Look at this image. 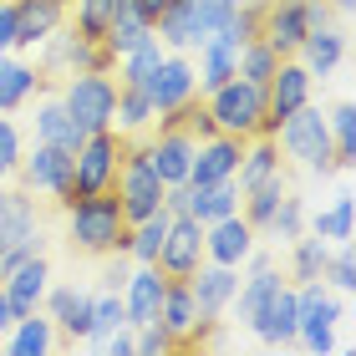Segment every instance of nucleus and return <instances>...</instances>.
<instances>
[{"mask_svg": "<svg viewBox=\"0 0 356 356\" xmlns=\"http://www.w3.org/2000/svg\"><path fill=\"white\" fill-rule=\"evenodd\" d=\"M296 346L300 351H311V356H326L336 346V326L346 321V300L336 296V290H326L321 280L311 285H296Z\"/></svg>", "mask_w": 356, "mask_h": 356, "instance_id": "20e7f679", "label": "nucleus"}, {"mask_svg": "<svg viewBox=\"0 0 356 356\" xmlns=\"http://www.w3.org/2000/svg\"><path fill=\"white\" fill-rule=\"evenodd\" d=\"M265 234L270 239H280V245H290L296 234H305V199L296 188H285L280 193V204H275V214H270V224H265Z\"/></svg>", "mask_w": 356, "mask_h": 356, "instance_id": "58836bf2", "label": "nucleus"}, {"mask_svg": "<svg viewBox=\"0 0 356 356\" xmlns=\"http://www.w3.org/2000/svg\"><path fill=\"white\" fill-rule=\"evenodd\" d=\"M204 107L214 112L219 133L229 138H254L265 122V87L260 82H245V76H229L224 87L204 92Z\"/></svg>", "mask_w": 356, "mask_h": 356, "instance_id": "6e6552de", "label": "nucleus"}, {"mask_svg": "<svg viewBox=\"0 0 356 356\" xmlns=\"http://www.w3.org/2000/svg\"><path fill=\"white\" fill-rule=\"evenodd\" d=\"M148 36H153V21L133 6V0H122L118 15H112V26H107V36H102V46L112 51V61H118V56L133 51V46H143Z\"/></svg>", "mask_w": 356, "mask_h": 356, "instance_id": "c85d7f7f", "label": "nucleus"}, {"mask_svg": "<svg viewBox=\"0 0 356 356\" xmlns=\"http://www.w3.org/2000/svg\"><path fill=\"white\" fill-rule=\"evenodd\" d=\"M10 178H15V168H10V163H0V184H10Z\"/></svg>", "mask_w": 356, "mask_h": 356, "instance_id": "6e6d98bb", "label": "nucleus"}, {"mask_svg": "<svg viewBox=\"0 0 356 356\" xmlns=\"http://www.w3.org/2000/svg\"><path fill=\"white\" fill-rule=\"evenodd\" d=\"M67 245L76 254H112L127 245V219H122V204L118 193H87V199H72L67 204Z\"/></svg>", "mask_w": 356, "mask_h": 356, "instance_id": "f257e3e1", "label": "nucleus"}, {"mask_svg": "<svg viewBox=\"0 0 356 356\" xmlns=\"http://www.w3.org/2000/svg\"><path fill=\"white\" fill-rule=\"evenodd\" d=\"M163 290H168V275L158 265H133V275H127L122 285V305H127V326H148V321H158V305H163Z\"/></svg>", "mask_w": 356, "mask_h": 356, "instance_id": "4be33fe9", "label": "nucleus"}, {"mask_svg": "<svg viewBox=\"0 0 356 356\" xmlns=\"http://www.w3.org/2000/svg\"><path fill=\"white\" fill-rule=\"evenodd\" d=\"M239 153H245V138H229V133H214L193 148V163H188V184H219V178H234L239 168Z\"/></svg>", "mask_w": 356, "mask_h": 356, "instance_id": "b1692460", "label": "nucleus"}, {"mask_svg": "<svg viewBox=\"0 0 356 356\" xmlns=\"http://www.w3.org/2000/svg\"><path fill=\"white\" fill-rule=\"evenodd\" d=\"M10 6H15V51H36L72 15V0H10Z\"/></svg>", "mask_w": 356, "mask_h": 356, "instance_id": "a211bd4d", "label": "nucleus"}, {"mask_svg": "<svg viewBox=\"0 0 356 356\" xmlns=\"http://www.w3.org/2000/svg\"><path fill=\"white\" fill-rule=\"evenodd\" d=\"M0 346H6L10 356H46V351H56V326H51V316H46V311L15 316L10 331L0 336Z\"/></svg>", "mask_w": 356, "mask_h": 356, "instance_id": "cd10ccee", "label": "nucleus"}, {"mask_svg": "<svg viewBox=\"0 0 356 356\" xmlns=\"http://www.w3.org/2000/svg\"><path fill=\"white\" fill-rule=\"evenodd\" d=\"M290 163L280 158V143L275 138H245V153H239V168H234V188L239 193H250V188H260L265 178H275V173H285Z\"/></svg>", "mask_w": 356, "mask_h": 356, "instance_id": "a878e982", "label": "nucleus"}, {"mask_svg": "<svg viewBox=\"0 0 356 356\" xmlns=\"http://www.w3.org/2000/svg\"><path fill=\"white\" fill-rule=\"evenodd\" d=\"M112 67H118V61H112L107 46L92 41V36H82L72 21L56 26L51 36L36 46V72H41L51 87L61 82V76H72V72H112Z\"/></svg>", "mask_w": 356, "mask_h": 356, "instance_id": "7ed1b4c3", "label": "nucleus"}, {"mask_svg": "<svg viewBox=\"0 0 356 356\" xmlns=\"http://www.w3.org/2000/svg\"><path fill=\"white\" fill-rule=\"evenodd\" d=\"M351 224H356V204L351 193H336V199L326 209H316V214H305V229L331 239V245H341V239H351Z\"/></svg>", "mask_w": 356, "mask_h": 356, "instance_id": "f704fd0d", "label": "nucleus"}, {"mask_svg": "<svg viewBox=\"0 0 356 356\" xmlns=\"http://www.w3.org/2000/svg\"><path fill=\"white\" fill-rule=\"evenodd\" d=\"M46 234H41V209L31 199V188H6V209H0V275L26 254H41Z\"/></svg>", "mask_w": 356, "mask_h": 356, "instance_id": "0eeeda50", "label": "nucleus"}, {"mask_svg": "<svg viewBox=\"0 0 356 356\" xmlns=\"http://www.w3.org/2000/svg\"><path fill=\"white\" fill-rule=\"evenodd\" d=\"M56 97L67 102V112L76 118L82 133L112 127V107H118V82H112V72H72V76L56 82Z\"/></svg>", "mask_w": 356, "mask_h": 356, "instance_id": "423d86ee", "label": "nucleus"}, {"mask_svg": "<svg viewBox=\"0 0 356 356\" xmlns=\"http://www.w3.org/2000/svg\"><path fill=\"white\" fill-rule=\"evenodd\" d=\"M21 153H26V133L10 122V112H0V163H21Z\"/></svg>", "mask_w": 356, "mask_h": 356, "instance_id": "de8ad7c7", "label": "nucleus"}, {"mask_svg": "<svg viewBox=\"0 0 356 356\" xmlns=\"http://www.w3.org/2000/svg\"><path fill=\"white\" fill-rule=\"evenodd\" d=\"M199 265H204V224L188 219V214H173L168 239H163V250H158V270H163L168 280H188Z\"/></svg>", "mask_w": 356, "mask_h": 356, "instance_id": "2eb2a0df", "label": "nucleus"}, {"mask_svg": "<svg viewBox=\"0 0 356 356\" xmlns=\"http://www.w3.org/2000/svg\"><path fill=\"white\" fill-rule=\"evenodd\" d=\"M153 122H158V112H153V102H148V92H143V87H122V82H118L112 133H122V138H143Z\"/></svg>", "mask_w": 356, "mask_h": 356, "instance_id": "c756f323", "label": "nucleus"}, {"mask_svg": "<svg viewBox=\"0 0 356 356\" xmlns=\"http://www.w3.org/2000/svg\"><path fill=\"white\" fill-rule=\"evenodd\" d=\"M254 239H260V229H254L245 214H224V219H214V224H204V260L239 270V265L250 260Z\"/></svg>", "mask_w": 356, "mask_h": 356, "instance_id": "dca6fc26", "label": "nucleus"}, {"mask_svg": "<svg viewBox=\"0 0 356 356\" xmlns=\"http://www.w3.org/2000/svg\"><path fill=\"white\" fill-rule=\"evenodd\" d=\"M193 97H199V76H193V56L188 51H163V61H158L153 82H148V102L158 118H168V112L188 107Z\"/></svg>", "mask_w": 356, "mask_h": 356, "instance_id": "f8f14e48", "label": "nucleus"}, {"mask_svg": "<svg viewBox=\"0 0 356 356\" xmlns=\"http://www.w3.org/2000/svg\"><path fill=\"white\" fill-rule=\"evenodd\" d=\"M51 82L36 72V61H26V51H0V112H21Z\"/></svg>", "mask_w": 356, "mask_h": 356, "instance_id": "5701e85b", "label": "nucleus"}, {"mask_svg": "<svg viewBox=\"0 0 356 356\" xmlns=\"http://www.w3.org/2000/svg\"><path fill=\"white\" fill-rule=\"evenodd\" d=\"M0 51H15V6L0 0Z\"/></svg>", "mask_w": 356, "mask_h": 356, "instance_id": "8fccbe9b", "label": "nucleus"}, {"mask_svg": "<svg viewBox=\"0 0 356 356\" xmlns=\"http://www.w3.org/2000/svg\"><path fill=\"white\" fill-rule=\"evenodd\" d=\"M188 188H193L188 219L214 224V219H224V214H239V188H234V178H219V184H188Z\"/></svg>", "mask_w": 356, "mask_h": 356, "instance_id": "2f4dec72", "label": "nucleus"}, {"mask_svg": "<svg viewBox=\"0 0 356 356\" xmlns=\"http://www.w3.org/2000/svg\"><path fill=\"white\" fill-rule=\"evenodd\" d=\"M102 280H97V290H122L127 285V275H133V254L127 250H112V254H102Z\"/></svg>", "mask_w": 356, "mask_h": 356, "instance_id": "49530a36", "label": "nucleus"}, {"mask_svg": "<svg viewBox=\"0 0 356 356\" xmlns=\"http://www.w3.org/2000/svg\"><path fill=\"white\" fill-rule=\"evenodd\" d=\"M46 285H51V260H46V250H41V254H26V260H15L6 275H0V290L10 296L15 316H26V311H41V296H46Z\"/></svg>", "mask_w": 356, "mask_h": 356, "instance_id": "6ab92c4d", "label": "nucleus"}, {"mask_svg": "<svg viewBox=\"0 0 356 356\" xmlns=\"http://www.w3.org/2000/svg\"><path fill=\"white\" fill-rule=\"evenodd\" d=\"M305 0H270L265 15H260V36L275 46L280 56H296L300 41H305Z\"/></svg>", "mask_w": 356, "mask_h": 356, "instance_id": "393cba45", "label": "nucleus"}, {"mask_svg": "<svg viewBox=\"0 0 356 356\" xmlns=\"http://www.w3.org/2000/svg\"><path fill=\"white\" fill-rule=\"evenodd\" d=\"M118 326H127L122 290H92V331H87V341H97V336H107Z\"/></svg>", "mask_w": 356, "mask_h": 356, "instance_id": "79ce46f5", "label": "nucleus"}, {"mask_svg": "<svg viewBox=\"0 0 356 356\" xmlns=\"http://www.w3.org/2000/svg\"><path fill=\"white\" fill-rule=\"evenodd\" d=\"M41 311L51 316V326H56V341H87V331H92V290L82 285H46V296H41Z\"/></svg>", "mask_w": 356, "mask_h": 356, "instance_id": "ddd939ff", "label": "nucleus"}, {"mask_svg": "<svg viewBox=\"0 0 356 356\" xmlns=\"http://www.w3.org/2000/svg\"><path fill=\"white\" fill-rule=\"evenodd\" d=\"M214 36H219L224 46H234V51H239V46H250L254 36H260V15H254V10H229V21H224Z\"/></svg>", "mask_w": 356, "mask_h": 356, "instance_id": "c03bdc74", "label": "nucleus"}, {"mask_svg": "<svg viewBox=\"0 0 356 356\" xmlns=\"http://www.w3.org/2000/svg\"><path fill=\"white\" fill-rule=\"evenodd\" d=\"M133 351L138 356H163V351H184V346L173 341V331L163 326V321H148V326L133 331Z\"/></svg>", "mask_w": 356, "mask_h": 356, "instance_id": "a18cd8bd", "label": "nucleus"}, {"mask_svg": "<svg viewBox=\"0 0 356 356\" xmlns=\"http://www.w3.org/2000/svg\"><path fill=\"white\" fill-rule=\"evenodd\" d=\"M188 290H193V300H199V316H204V321H224V316H229L234 290H239V270L204 260L199 270L188 275Z\"/></svg>", "mask_w": 356, "mask_h": 356, "instance_id": "aec40b11", "label": "nucleus"}, {"mask_svg": "<svg viewBox=\"0 0 356 356\" xmlns=\"http://www.w3.org/2000/svg\"><path fill=\"white\" fill-rule=\"evenodd\" d=\"M280 51H275V46L265 41V36H254L250 46H239V61H234V76H245V82H270V76H275V67H280Z\"/></svg>", "mask_w": 356, "mask_h": 356, "instance_id": "4c0bfd02", "label": "nucleus"}, {"mask_svg": "<svg viewBox=\"0 0 356 356\" xmlns=\"http://www.w3.org/2000/svg\"><path fill=\"white\" fill-rule=\"evenodd\" d=\"M127 143H133V138L112 133V127L82 138V148L72 153V193H76V199H87V193H107L112 184H118Z\"/></svg>", "mask_w": 356, "mask_h": 356, "instance_id": "39448f33", "label": "nucleus"}, {"mask_svg": "<svg viewBox=\"0 0 356 356\" xmlns=\"http://www.w3.org/2000/svg\"><path fill=\"white\" fill-rule=\"evenodd\" d=\"M133 6H138L143 15H148V21H158V15H163V10L173 6V0H133Z\"/></svg>", "mask_w": 356, "mask_h": 356, "instance_id": "3c124183", "label": "nucleus"}, {"mask_svg": "<svg viewBox=\"0 0 356 356\" xmlns=\"http://www.w3.org/2000/svg\"><path fill=\"white\" fill-rule=\"evenodd\" d=\"M168 224H173L168 209H158V214L127 224V245L122 250L133 254V265H158V250H163V239H168Z\"/></svg>", "mask_w": 356, "mask_h": 356, "instance_id": "7c9ffc66", "label": "nucleus"}, {"mask_svg": "<svg viewBox=\"0 0 356 356\" xmlns=\"http://www.w3.org/2000/svg\"><path fill=\"white\" fill-rule=\"evenodd\" d=\"M10 321H15V305H10V296H6V290H0V336L10 331Z\"/></svg>", "mask_w": 356, "mask_h": 356, "instance_id": "603ef678", "label": "nucleus"}, {"mask_svg": "<svg viewBox=\"0 0 356 356\" xmlns=\"http://www.w3.org/2000/svg\"><path fill=\"white\" fill-rule=\"evenodd\" d=\"M15 178L31 193H46L56 209H67L72 193V148H56V143H26L21 163H15Z\"/></svg>", "mask_w": 356, "mask_h": 356, "instance_id": "1a4fd4ad", "label": "nucleus"}, {"mask_svg": "<svg viewBox=\"0 0 356 356\" xmlns=\"http://www.w3.org/2000/svg\"><path fill=\"white\" fill-rule=\"evenodd\" d=\"M321 285H326V290H336V296H351V290H356V254H351V239L331 245V254H326V270H321Z\"/></svg>", "mask_w": 356, "mask_h": 356, "instance_id": "37998d69", "label": "nucleus"}, {"mask_svg": "<svg viewBox=\"0 0 356 356\" xmlns=\"http://www.w3.org/2000/svg\"><path fill=\"white\" fill-rule=\"evenodd\" d=\"M326 254H331V239H321V234H296L290 239V275L285 280L290 285H311L321 280V270H326Z\"/></svg>", "mask_w": 356, "mask_h": 356, "instance_id": "72a5a7b5", "label": "nucleus"}, {"mask_svg": "<svg viewBox=\"0 0 356 356\" xmlns=\"http://www.w3.org/2000/svg\"><path fill=\"white\" fill-rule=\"evenodd\" d=\"M158 321H163V326L173 331V341L184 346V351L204 336V326H214V321H204V316H199V300H193L188 280H168L163 305H158Z\"/></svg>", "mask_w": 356, "mask_h": 356, "instance_id": "412c9836", "label": "nucleus"}, {"mask_svg": "<svg viewBox=\"0 0 356 356\" xmlns=\"http://www.w3.org/2000/svg\"><path fill=\"white\" fill-rule=\"evenodd\" d=\"M290 188V168L285 173H275V178H265L260 188H250V193H239V214H245L254 229L265 234V224H270V214H275V204H280V193Z\"/></svg>", "mask_w": 356, "mask_h": 356, "instance_id": "e433bc0d", "label": "nucleus"}, {"mask_svg": "<svg viewBox=\"0 0 356 356\" xmlns=\"http://www.w3.org/2000/svg\"><path fill=\"white\" fill-rule=\"evenodd\" d=\"M296 305H300V296H296V285L290 280H280L265 296V305L250 316V326L245 331H254L265 346H296Z\"/></svg>", "mask_w": 356, "mask_h": 356, "instance_id": "f3484780", "label": "nucleus"}, {"mask_svg": "<svg viewBox=\"0 0 356 356\" xmlns=\"http://www.w3.org/2000/svg\"><path fill=\"white\" fill-rule=\"evenodd\" d=\"M118 6H122V0H72V15H67V21L82 31V36L102 41L107 26H112V15H118Z\"/></svg>", "mask_w": 356, "mask_h": 356, "instance_id": "ea45409f", "label": "nucleus"}, {"mask_svg": "<svg viewBox=\"0 0 356 356\" xmlns=\"http://www.w3.org/2000/svg\"><path fill=\"white\" fill-rule=\"evenodd\" d=\"M326 127H331V143H336V163H341V173H346L351 158H356V107L351 102H336L326 112Z\"/></svg>", "mask_w": 356, "mask_h": 356, "instance_id": "a19ab883", "label": "nucleus"}, {"mask_svg": "<svg viewBox=\"0 0 356 356\" xmlns=\"http://www.w3.org/2000/svg\"><path fill=\"white\" fill-rule=\"evenodd\" d=\"M270 0H234V10H254V15H265Z\"/></svg>", "mask_w": 356, "mask_h": 356, "instance_id": "864d4df0", "label": "nucleus"}, {"mask_svg": "<svg viewBox=\"0 0 356 356\" xmlns=\"http://www.w3.org/2000/svg\"><path fill=\"white\" fill-rule=\"evenodd\" d=\"M31 143H56V148H82V127H76V118L67 112V102L56 97V87H46V92H36L31 97Z\"/></svg>", "mask_w": 356, "mask_h": 356, "instance_id": "4468645a", "label": "nucleus"}, {"mask_svg": "<svg viewBox=\"0 0 356 356\" xmlns=\"http://www.w3.org/2000/svg\"><path fill=\"white\" fill-rule=\"evenodd\" d=\"M275 143H280V158H285V163L305 168L311 178L341 173V163H336V143H331V127H326V112H321L316 102H305L300 112H290V118L280 122V133H275Z\"/></svg>", "mask_w": 356, "mask_h": 356, "instance_id": "f03ea898", "label": "nucleus"}, {"mask_svg": "<svg viewBox=\"0 0 356 356\" xmlns=\"http://www.w3.org/2000/svg\"><path fill=\"white\" fill-rule=\"evenodd\" d=\"M351 6H356V0H331V10H336V15H351Z\"/></svg>", "mask_w": 356, "mask_h": 356, "instance_id": "5fc2aeb1", "label": "nucleus"}, {"mask_svg": "<svg viewBox=\"0 0 356 356\" xmlns=\"http://www.w3.org/2000/svg\"><path fill=\"white\" fill-rule=\"evenodd\" d=\"M193 56H199V61H193V76H199V97L229 82V76H234V61H239V51H234V46H224L219 36H209Z\"/></svg>", "mask_w": 356, "mask_h": 356, "instance_id": "473e14b6", "label": "nucleus"}, {"mask_svg": "<svg viewBox=\"0 0 356 356\" xmlns=\"http://www.w3.org/2000/svg\"><path fill=\"white\" fill-rule=\"evenodd\" d=\"M112 193H118V204H122V219L127 224H138V219H148L163 209V193L168 184L153 173V163L143 158L138 143H127V153H122V168H118V184H112Z\"/></svg>", "mask_w": 356, "mask_h": 356, "instance_id": "9d476101", "label": "nucleus"}, {"mask_svg": "<svg viewBox=\"0 0 356 356\" xmlns=\"http://www.w3.org/2000/svg\"><path fill=\"white\" fill-rule=\"evenodd\" d=\"M97 351H107V356H138L133 351V326H118V331H107V336H97V341H87Z\"/></svg>", "mask_w": 356, "mask_h": 356, "instance_id": "09e8293b", "label": "nucleus"}, {"mask_svg": "<svg viewBox=\"0 0 356 356\" xmlns=\"http://www.w3.org/2000/svg\"><path fill=\"white\" fill-rule=\"evenodd\" d=\"M346 31L341 26H321V31H305V41H300V51H296V61L311 76H331L336 67L346 61Z\"/></svg>", "mask_w": 356, "mask_h": 356, "instance_id": "bb28decb", "label": "nucleus"}, {"mask_svg": "<svg viewBox=\"0 0 356 356\" xmlns=\"http://www.w3.org/2000/svg\"><path fill=\"white\" fill-rule=\"evenodd\" d=\"M158 61H163V41L148 36L143 46H133L127 56H118V82H122V87H143V92H148L153 72H158Z\"/></svg>", "mask_w": 356, "mask_h": 356, "instance_id": "c9c22d12", "label": "nucleus"}, {"mask_svg": "<svg viewBox=\"0 0 356 356\" xmlns=\"http://www.w3.org/2000/svg\"><path fill=\"white\" fill-rule=\"evenodd\" d=\"M6 188H10V184H0V209H6Z\"/></svg>", "mask_w": 356, "mask_h": 356, "instance_id": "4d7b16f0", "label": "nucleus"}, {"mask_svg": "<svg viewBox=\"0 0 356 356\" xmlns=\"http://www.w3.org/2000/svg\"><path fill=\"white\" fill-rule=\"evenodd\" d=\"M311 87H316V76L305 72L296 56H285L280 67H275V76L265 82V122H260V138L280 133V122L290 118V112H300L305 102H311Z\"/></svg>", "mask_w": 356, "mask_h": 356, "instance_id": "9b49d317", "label": "nucleus"}]
</instances>
